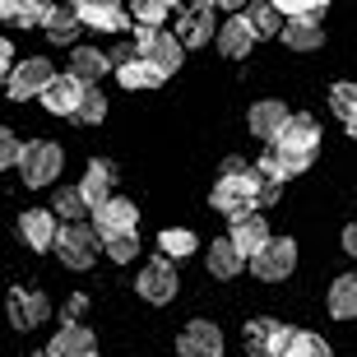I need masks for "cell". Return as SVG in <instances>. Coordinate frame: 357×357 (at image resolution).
<instances>
[{
    "mask_svg": "<svg viewBox=\"0 0 357 357\" xmlns=\"http://www.w3.org/2000/svg\"><path fill=\"white\" fill-rule=\"evenodd\" d=\"M260 190H265V176L260 167H246L241 158H227L223 162V176L213 181L209 190V204L227 218H246V213L260 204Z\"/></svg>",
    "mask_w": 357,
    "mask_h": 357,
    "instance_id": "obj_1",
    "label": "cell"
},
{
    "mask_svg": "<svg viewBox=\"0 0 357 357\" xmlns=\"http://www.w3.org/2000/svg\"><path fill=\"white\" fill-rule=\"evenodd\" d=\"M98 246H102V232L89 223H66L56 232V255L66 269H89L98 260Z\"/></svg>",
    "mask_w": 357,
    "mask_h": 357,
    "instance_id": "obj_2",
    "label": "cell"
},
{
    "mask_svg": "<svg viewBox=\"0 0 357 357\" xmlns=\"http://www.w3.org/2000/svg\"><path fill=\"white\" fill-rule=\"evenodd\" d=\"M292 334L297 330H288V325H278V320H269V316H255V320H246L241 344H246L251 357H288Z\"/></svg>",
    "mask_w": 357,
    "mask_h": 357,
    "instance_id": "obj_3",
    "label": "cell"
},
{
    "mask_svg": "<svg viewBox=\"0 0 357 357\" xmlns=\"http://www.w3.org/2000/svg\"><path fill=\"white\" fill-rule=\"evenodd\" d=\"M61 167H66V153H61V144H52V139H33V144L24 149V158H19L24 185H52L56 176H61Z\"/></svg>",
    "mask_w": 357,
    "mask_h": 357,
    "instance_id": "obj_4",
    "label": "cell"
},
{
    "mask_svg": "<svg viewBox=\"0 0 357 357\" xmlns=\"http://www.w3.org/2000/svg\"><path fill=\"white\" fill-rule=\"evenodd\" d=\"M135 47H139V56L153 61L162 75H176V70H181L185 42L172 38V33H162V28H135Z\"/></svg>",
    "mask_w": 357,
    "mask_h": 357,
    "instance_id": "obj_5",
    "label": "cell"
},
{
    "mask_svg": "<svg viewBox=\"0 0 357 357\" xmlns=\"http://www.w3.org/2000/svg\"><path fill=\"white\" fill-rule=\"evenodd\" d=\"M52 79H56L52 61H47V56H28L24 66H14L10 75H5V89H10L14 102H28V98H42Z\"/></svg>",
    "mask_w": 357,
    "mask_h": 357,
    "instance_id": "obj_6",
    "label": "cell"
},
{
    "mask_svg": "<svg viewBox=\"0 0 357 357\" xmlns=\"http://www.w3.org/2000/svg\"><path fill=\"white\" fill-rule=\"evenodd\" d=\"M292 269H297V241L292 237H274L265 251L251 260V274L260 278V283H278V278H288Z\"/></svg>",
    "mask_w": 357,
    "mask_h": 357,
    "instance_id": "obj_7",
    "label": "cell"
},
{
    "mask_svg": "<svg viewBox=\"0 0 357 357\" xmlns=\"http://www.w3.org/2000/svg\"><path fill=\"white\" fill-rule=\"evenodd\" d=\"M176 288H181V278H176V265L172 255H162V260H149L144 269H139V297L153 306H167L176 297Z\"/></svg>",
    "mask_w": 357,
    "mask_h": 357,
    "instance_id": "obj_8",
    "label": "cell"
},
{
    "mask_svg": "<svg viewBox=\"0 0 357 357\" xmlns=\"http://www.w3.org/2000/svg\"><path fill=\"white\" fill-rule=\"evenodd\" d=\"M274 149H283V153H292V158H316V149H320V126L311 116H302V112H292V121L278 130Z\"/></svg>",
    "mask_w": 357,
    "mask_h": 357,
    "instance_id": "obj_9",
    "label": "cell"
},
{
    "mask_svg": "<svg viewBox=\"0 0 357 357\" xmlns=\"http://www.w3.org/2000/svg\"><path fill=\"white\" fill-rule=\"evenodd\" d=\"M93 223H98L102 241H112V237H130V232H139V209H135L130 199L112 195V199L102 204V209L93 213Z\"/></svg>",
    "mask_w": 357,
    "mask_h": 357,
    "instance_id": "obj_10",
    "label": "cell"
},
{
    "mask_svg": "<svg viewBox=\"0 0 357 357\" xmlns=\"http://www.w3.org/2000/svg\"><path fill=\"white\" fill-rule=\"evenodd\" d=\"M75 10H79L84 28H98V33H126V28H130V19H135L121 0H79Z\"/></svg>",
    "mask_w": 357,
    "mask_h": 357,
    "instance_id": "obj_11",
    "label": "cell"
},
{
    "mask_svg": "<svg viewBox=\"0 0 357 357\" xmlns=\"http://www.w3.org/2000/svg\"><path fill=\"white\" fill-rule=\"evenodd\" d=\"M84 93H89V84L84 79H75V75H56L52 84H47V93H42V107L52 112V116H75L79 112V102H84Z\"/></svg>",
    "mask_w": 357,
    "mask_h": 357,
    "instance_id": "obj_12",
    "label": "cell"
},
{
    "mask_svg": "<svg viewBox=\"0 0 357 357\" xmlns=\"http://www.w3.org/2000/svg\"><path fill=\"white\" fill-rule=\"evenodd\" d=\"M176 353L181 357H223V334L213 320H190L176 339Z\"/></svg>",
    "mask_w": 357,
    "mask_h": 357,
    "instance_id": "obj_13",
    "label": "cell"
},
{
    "mask_svg": "<svg viewBox=\"0 0 357 357\" xmlns=\"http://www.w3.org/2000/svg\"><path fill=\"white\" fill-rule=\"evenodd\" d=\"M255 38H260V33H255V24L246 19V10H241V14H232V19L218 28V38H213V42H218V52H223L227 61H241V56H251Z\"/></svg>",
    "mask_w": 357,
    "mask_h": 357,
    "instance_id": "obj_14",
    "label": "cell"
},
{
    "mask_svg": "<svg viewBox=\"0 0 357 357\" xmlns=\"http://www.w3.org/2000/svg\"><path fill=\"white\" fill-rule=\"evenodd\" d=\"M56 218H61L56 209H28L19 218V237L28 241V251H56V232H61Z\"/></svg>",
    "mask_w": 357,
    "mask_h": 357,
    "instance_id": "obj_15",
    "label": "cell"
},
{
    "mask_svg": "<svg viewBox=\"0 0 357 357\" xmlns=\"http://www.w3.org/2000/svg\"><path fill=\"white\" fill-rule=\"evenodd\" d=\"M47 316H52V302L42 292H24V288L10 292V325L14 330H38V325H47Z\"/></svg>",
    "mask_w": 357,
    "mask_h": 357,
    "instance_id": "obj_16",
    "label": "cell"
},
{
    "mask_svg": "<svg viewBox=\"0 0 357 357\" xmlns=\"http://www.w3.org/2000/svg\"><path fill=\"white\" fill-rule=\"evenodd\" d=\"M227 237L237 241V251L246 255V260H255V255H260V251L269 246V241H274V237H269V223L260 218V213H246V218H232V232H227Z\"/></svg>",
    "mask_w": 357,
    "mask_h": 357,
    "instance_id": "obj_17",
    "label": "cell"
},
{
    "mask_svg": "<svg viewBox=\"0 0 357 357\" xmlns=\"http://www.w3.org/2000/svg\"><path fill=\"white\" fill-rule=\"evenodd\" d=\"M176 38L185 42V47H204L209 38H218V24H213V5H190V10L181 14V24H176Z\"/></svg>",
    "mask_w": 357,
    "mask_h": 357,
    "instance_id": "obj_18",
    "label": "cell"
},
{
    "mask_svg": "<svg viewBox=\"0 0 357 357\" xmlns=\"http://www.w3.org/2000/svg\"><path fill=\"white\" fill-rule=\"evenodd\" d=\"M89 353H93V330L79 320H66L61 334H52V344H47V357H89Z\"/></svg>",
    "mask_w": 357,
    "mask_h": 357,
    "instance_id": "obj_19",
    "label": "cell"
},
{
    "mask_svg": "<svg viewBox=\"0 0 357 357\" xmlns=\"http://www.w3.org/2000/svg\"><path fill=\"white\" fill-rule=\"evenodd\" d=\"M112 185H116V167H112V162H102V158H93L89 172H84V181H79V190H84V199H89L93 213L112 199Z\"/></svg>",
    "mask_w": 357,
    "mask_h": 357,
    "instance_id": "obj_20",
    "label": "cell"
},
{
    "mask_svg": "<svg viewBox=\"0 0 357 357\" xmlns=\"http://www.w3.org/2000/svg\"><path fill=\"white\" fill-rule=\"evenodd\" d=\"M288 121H292V112L283 102H274V98H265V102L251 107V135H255V139H265V144H274L278 130H283Z\"/></svg>",
    "mask_w": 357,
    "mask_h": 357,
    "instance_id": "obj_21",
    "label": "cell"
},
{
    "mask_svg": "<svg viewBox=\"0 0 357 357\" xmlns=\"http://www.w3.org/2000/svg\"><path fill=\"white\" fill-rule=\"evenodd\" d=\"M320 42H325V33H320V14H297V19L283 24V47H292V52H316Z\"/></svg>",
    "mask_w": 357,
    "mask_h": 357,
    "instance_id": "obj_22",
    "label": "cell"
},
{
    "mask_svg": "<svg viewBox=\"0 0 357 357\" xmlns=\"http://www.w3.org/2000/svg\"><path fill=\"white\" fill-rule=\"evenodd\" d=\"M56 0H0V14L5 24H24V28H42L52 19Z\"/></svg>",
    "mask_w": 357,
    "mask_h": 357,
    "instance_id": "obj_23",
    "label": "cell"
},
{
    "mask_svg": "<svg viewBox=\"0 0 357 357\" xmlns=\"http://www.w3.org/2000/svg\"><path fill=\"white\" fill-rule=\"evenodd\" d=\"M209 274L213 278H237L241 274V265H246V255L237 251V241L232 237H218V241H209Z\"/></svg>",
    "mask_w": 357,
    "mask_h": 357,
    "instance_id": "obj_24",
    "label": "cell"
},
{
    "mask_svg": "<svg viewBox=\"0 0 357 357\" xmlns=\"http://www.w3.org/2000/svg\"><path fill=\"white\" fill-rule=\"evenodd\" d=\"M112 66H116V61L107 52H98V47H75V56H70V75L84 79V84H98Z\"/></svg>",
    "mask_w": 357,
    "mask_h": 357,
    "instance_id": "obj_25",
    "label": "cell"
},
{
    "mask_svg": "<svg viewBox=\"0 0 357 357\" xmlns=\"http://www.w3.org/2000/svg\"><path fill=\"white\" fill-rule=\"evenodd\" d=\"M79 28H84V19H79V10H75V5H56L52 19L42 24V33H47L52 42H61V47H70V42L79 38Z\"/></svg>",
    "mask_w": 357,
    "mask_h": 357,
    "instance_id": "obj_26",
    "label": "cell"
},
{
    "mask_svg": "<svg viewBox=\"0 0 357 357\" xmlns=\"http://www.w3.org/2000/svg\"><path fill=\"white\" fill-rule=\"evenodd\" d=\"M330 316L334 320H357V274H339L330 283Z\"/></svg>",
    "mask_w": 357,
    "mask_h": 357,
    "instance_id": "obj_27",
    "label": "cell"
},
{
    "mask_svg": "<svg viewBox=\"0 0 357 357\" xmlns=\"http://www.w3.org/2000/svg\"><path fill=\"white\" fill-rule=\"evenodd\" d=\"M116 79L126 84V89H158L167 75H162L153 61H144V56H135V61H126V66H116Z\"/></svg>",
    "mask_w": 357,
    "mask_h": 357,
    "instance_id": "obj_28",
    "label": "cell"
},
{
    "mask_svg": "<svg viewBox=\"0 0 357 357\" xmlns=\"http://www.w3.org/2000/svg\"><path fill=\"white\" fill-rule=\"evenodd\" d=\"M246 19L255 24V33H260V38H274V33H283V10H278L274 0H251Z\"/></svg>",
    "mask_w": 357,
    "mask_h": 357,
    "instance_id": "obj_29",
    "label": "cell"
},
{
    "mask_svg": "<svg viewBox=\"0 0 357 357\" xmlns=\"http://www.w3.org/2000/svg\"><path fill=\"white\" fill-rule=\"evenodd\" d=\"M52 209L61 213V218H66V223H79L84 213H93V209H89V199H84V190H79V185H61V190H56V199H52Z\"/></svg>",
    "mask_w": 357,
    "mask_h": 357,
    "instance_id": "obj_30",
    "label": "cell"
},
{
    "mask_svg": "<svg viewBox=\"0 0 357 357\" xmlns=\"http://www.w3.org/2000/svg\"><path fill=\"white\" fill-rule=\"evenodd\" d=\"M176 0H130V14L139 28H162V19H172Z\"/></svg>",
    "mask_w": 357,
    "mask_h": 357,
    "instance_id": "obj_31",
    "label": "cell"
},
{
    "mask_svg": "<svg viewBox=\"0 0 357 357\" xmlns=\"http://www.w3.org/2000/svg\"><path fill=\"white\" fill-rule=\"evenodd\" d=\"M158 246H162V255L185 260V255H195V251H199V237L190 232V227H167V232L158 237Z\"/></svg>",
    "mask_w": 357,
    "mask_h": 357,
    "instance_id": "obj_32",
    "label": "cell"
},
{
    "mask_svg": "<svg viewBox=\"0 0 357 357\" xmlns=\"http://www.w3.org/2000/svg\"><path fill=\"white\" fill-rule=\"evenodd\" d=\"M107 116V98L98 93V84H89V93H84V102H79V112L70 121H79V126H98V121Z\"/></svg>",
    "mask_w": 357,
    "mask_h": 357,
    "instance_id": "obj_33",
    "label": "cell"
},
{
    "mask_svg": "<svg viewBox=\"0 0 357 357\" xmlns=\"http://www.w3.org/2000/svg\"><path fill=\"white\" fill-rule=\"evenodd\" d=\"M288 357H330V344H325L320 334H311V330H297L292 344H288Z\"/></svg>",
    "mask_w": 357,
    "mask_h": 357,
    "instance_id": "obj_34",
    "label": "cell"
},
{
    "mask_svg": "<svg viewBox=\"0 0 357 357\" xmlns=\"http://www.w3.org/2000/svg\"><path fill=\"white\" fill-rule=\"evenodd\" d=\"M102 251L116 260V265H126V260H135L139 255V232H130V237H112V241H102Z\"/></svg>",
    "mask_w": 357,
    "mask_h": 357,
    "instance_id": "obj_35",
    "label": "cell"
},
{
    "mask_svg": "<svg viewBox=\"0 0 357 357\" xmlns=\"http://www.w3.org/2000/svg\"><path fill=\"white\" fill-rule=\"evenodd\" d=\"M330 107L348 121L357 112V84H334V89H330Z\"/></svg>",
    "mask_w": 357,
    "mask_h": 357,
    "instance_id": "obj_36",
    "label": "cell"
},
{
    "mask_svg": "<svg viewBox=\"0 0 357 357\" xmlns=\"http://www.w3.org/2000/svg\"><path fill=\"white\" fill-rule=\"evenodd\" d=\"M274 5L288 14V19H297V14H320L330 0H274Z\"/></svg>",
    "mask_w": 357,
    "mask_h": 357,
    "instance_id": "obj_37",
    "label": "cell"
},
{
    "mask_svg": "<svg viewBox=\"0 0 357 357\" xmlns=\"http://www.w3.org/2000/svg\"><path fill=\"white\" fill-rule=\"evenodd\" d=\"M19 158H24V153H19V139H14V130H5L0 135V162H5V167H19Z\"/></svg>",
    "mask_w": 357,
    "mask_h": 357,
    "instance_id": "obj_38",
    "label": "cell"
},
{
    "mask_svg": "<svg viewBox=\"0 0 357 357\" xmlns=\"http://www.w3.org/2000/svg\"><path fill=\"white\" fill-rule=\"evenodd\" d=\"M344 251H348V255L357 260V218H353V223L344 227Z\"/></svg>",
    "mask_w": 357,
    "mask_h": 357,
    "instance_id": "obj_39",
    "label": "cell"
},
{
    "mask_svg": "<svg viewBox=\"0 0 357 357\" xmlns=\"http://www.w3.org/2000/svg\"><path fill=\"white\" fill-rule=\"evenodd\" d=\"M84 306H89V302H84V292H75V297H70V306H66V316H70V320H79V316H84Z\"/></svg>",
    "mask_w": 357,
    "mask_h": 357,
    "instance_id": "obj_40",
    "label": "cell"
},
{
    "mask_svg": "<svg viewBox=\"0 0 357 357\" xmlns=\"http://www.w3.org/2000/svg\"><path fill=\"white\" fill-rule=\"evenodd\" d=\"M0 66H5V75H10V70H14V47H10V42L0 47Z\"/></svg>",
    "mask_w": 357,
    "mask_h": 357,
    "instance_id": "obj_41",
    "label": "cell"
},
{
    "mask_svg": "<svg viewBox=\"0 0 357 357\" xmlns=\"http://www.w3.org/2000/svg\"><path fill=\"white\" fill-rule=\"evenodd\" d=\"M223 10H232V14H241V10H251V0H218Z\"/></svg>",
    "mask_w": 357,
    "mask_h": 357,
    "instance_id": "obj_42",
    "label": "cell"
},
{
    "mask_svg": "<svg viewBox=\"0 0 357 357\" xmlns=\"http://www.w3.org/2000/svg\"><path fill=\"white\" fill-rule=\"evenodd\" d=\"M344 126H348V135H353V139H357V112H353V116L344 121Z\"/></svg>",
    "mask_w": 357,
    "mask_h": 357,
    "instance_id": "obj_43",
    "label": "cell"
},
{
    "mask_svg": "<svg viewBox=\"0 0 357 357\" xmlns=\"http://www.w3.org/2000/svg\"><path fill=\"white\" fill-rule=\"evenodd\" d=\"M61 5H79V0H61Z\"/></svg>",
    "mask_w": 357,
    "mask_h": 357,
    "instance_id": "obj_44",
    "label": "cell"
},
{
    "mask_svg": "<svg viewBox=\"0 0 357 357\" xmlns=\"http://www.w3.org/2000/svg\"><path fill=\"white\" fill-rule=\"evenodd\" d=\"M28 357H47V353H28Z\"/></svg>",
    "mask_w": 357,
    "mask_h": 357,
    "instance_id": "obj_45",
    "label": "cell"
},
{
    "mask_svg": "<svg viewBox=\"0 0 357 357\" xmlns=\"http://www.w3.org/2000/svg\"><path fill=\"white\" fill-rule=\"evenodd\" d=\"M89 357H98V353H89Z\"/></svg>",
    "mask_w": 357,
    "mask_h": 357,
    "instance_id": "obj_46",
    "label": "cell"
}]
</instances>
